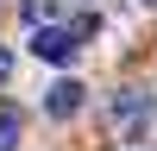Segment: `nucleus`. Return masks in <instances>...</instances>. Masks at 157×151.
I'll use <instances>...</instances> for the list:
<instances>
[{
  "instance_id": "f257e3e1",
  "label": "nucleus",
  "mask_w": 157,
  "mask_h": 151,
  "mask_svg": "<svg viewBox=\"0 0 157 151\" xmlns=\"http://www.w3.org/2000/svg\"><path fill=\"white\" fill-rule=\"evenodd\" d=\"M75 50H82V38H75V32H63V25H50V19L32 32V57H38V63H69Z\"/></svg>"
},
{
  "instance_id": "f03ea898",
  "label": "nucleus",
  "mask_w": 157,
  "mask_h": 151,
  "mask_svg": "<svg viewBox=\"0 0 157 151\" xmlns=\"http://www.w3.org/2000/svg\"><path fill=\"white\" fill-rule=\"evenodd\" d=\"M82 95H88V88L75 82V76H63V82L44 95V113H50V120H69V113H82Z\"/></svg>"
},
{
  "instance_id": "7ed1b4c3",
  "label": "nucleus",
  "mask_w": 157,
  "mask_h": 151,
  "mask_svg": "<svg viewBox=\"0 0 157 151\" xmlns=\"http://www.w3.org/2000/svg\"><path fill=\"white\" fill-rule=\"evenodd\" d=\"M50 6H57V0H25V19H32V25H44V19H50Z\"/></svg>"
},
{
  "instance_id": "20e7f679",
  "label": "nucleus",
  "mask_w": 157,
  "mask_h": 151,
  "mask_svg": "<svg viewBox=\"0 0 157 151\" xmlns=\"http://www.w3.org/2000/svg\"><path fill=\"white\" fill-rule=\"evenodd\" d=\"M13 138H19V120H13V113H0V151H13Z\"/></svg>"
},
{
  "instance_id": "39448f33",
  "label": "nucleus",
  "mask_w": 157,
  "mask_h": 151,
  "mask_svg": "<svg viewBox=\"0 0 157 151\" xmlns=\"http://www.w3.org/2000/svg\"><path fill=\"white\" fill-rule=\"evenodd\" d=\"M6 76H13V50H0V82H6Z\"/></svg>"
},
{
  "instance_id": "423d86ee",
  "label": "nucleus",
  "mask_w": 157,
  "mask_h": 151,
  "mask_svg": "<svg viewBox=\"0 0 157 151\" xmlns=\"http://www.w3.org/2000/svg\"><path fill=\"white\" fill-rule=\"evenodd\" d=\"M145 6H157V0H145Z\"/></svg>"
}]
</instances>
